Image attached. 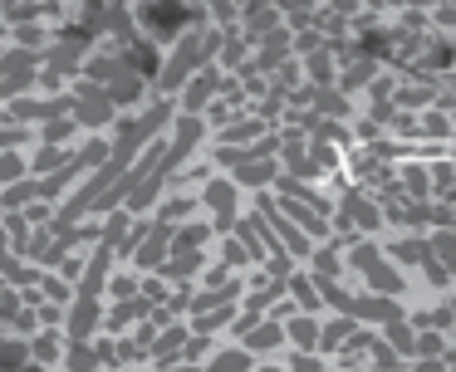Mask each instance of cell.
I'll use <instances>...</instances> for the list:
<instances>
[{
	"mask_svg": "<svg viewBox=\"0 0 456 372\" xmlns=\"http://www.w3.org/2000/svg\"><path fill=\"white\" fill-rule=\"evenodd\" d=\"M20 358H25V348H15V343H5V348H0V372H10V368H15V363H20Z\"/></svg>",
	"mask_w": 456,
	"mask_h": 372,
	"instance_id": "cell-1",
	"label": "cell"
},
{
	"mask_svg": "<svg viewBox=\"0 0 456 372\" xmlns=\"http://www.w3.org/2000/svg\"><path fill=\"white\" fill-rule=\"evenodd\" d=\"M15 172H20V162H15V157H0V182H10Z\"/></svg>",
	"mask_w": 456,
	"mask_h": 372,
	"instance_id": "cell-2",
	"label": "cell"
},
{
	"mask_svg": "<svg viewBox=\"0 0 456 372\" xmlns=\"http://www.w3.org/2000/svg\"><path fill=\"white\" fill-rule=\"evenodd\" d=\"M30 372H35V368H30Z\"/></svg>",
	"mask_w": 456,
	"mask_h": 372,
	"instance_id": "cell-3",
	"label": "cell"
}]
</instances>
